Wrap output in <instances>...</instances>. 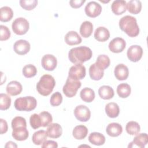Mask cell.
<instances>
[{"instance_id": "cell-10", "label": "cell", "mask_w": 148, "mask_h": 148, "mask_svg": "<svg viewBox=\"0 0 148 148\" xmlns=\"http://www.w3.org/2000/svg\"><path fill=\"white\" fill-rule=\"evenodd\" d=\"M84 11L87 16L94 18L101 14L102 12V7L101 5L97 2L91 1L86 5L84 8Z\"/></svg>"}, {"instance_id": "cell-39", "label": "cell", "mask_w": 148, "mask_h": 148, "mask_svg": "<svg viewBox=\"0 0 148 148\" xmlns=\"http://www.w3.org/2000/svg\"><path fill=\"white\" fill-rule=\"evenodd\" d=\"M20 6L22 8L26 10H33L38 4L36 0H21L19 2Z\"/></svg>"}, {"instance_id": "cell-25", "label": "cell", "mask_w": 148, "mask_h": 148, "mask_svg": "<svg viewBox=\"0 0 148 148\" xmlns=\"http://www.w3.org/2000/svg\"><path fill=\"white\" fill-rule=\"evenodd\" d=\"M99 97L103 99H110L114 95L113 89L109 86H102L98 89Z\"/></svg>"}, {"instance_id": "cell-44", "label": "cell", "mask_w": 148, "mask_h": 148, "mask_svg": "<svg viewBox=\"0 0 148 148\" xmlns=\"http://www.w3.org/2000/svg\"><path fill=\"white\" fill-rule=\"evenodd\" d=\"M85 2V0H71L69 1V4L72 8L77 9L80 8Z\"/></svg>"}, {"instance_id": "cell-15", "label": "cell", "mask_w": 148, "mask_h": 148, "mask_svg": "<svg viewBox=\"0 0 148 148\" xmlns=\"http://www.w3.org/2000/svg\"><path fill=\"white\" fill-rule=\"evenodd\" d=\"M148 142V136L146 133H141L137 135L134 138L132 142H131L128 147H133L137 146L139 147H145Z\"/></svg>"}, {"instance_id": "cell-27", "label": "cell", "mask_w": 148, "mask_h": 148, "mask_svg": "<svg viewBox=\"0 0 148 148\" xmlns=\"http://www.w3.org/2000/svg\"><path fill=\"white\" fill-rule=\"evenodd\" d=\"M93 31V25L89 21L82 23L80 27V34L83 38H87L91 36Z\"/></svg>"}, {"instance_id": "cell-3", "label": "cell", "mask_w": 148, "mask_h": 148, "mask_svg": "<svg viewBox=\"0 0 148 148\" xmlns=\"http://www.w3.org/2000/svg\"><path fill=\"white\" fill-rule=\"evenodd\" d=\"M56 85L54 77L50 75H43L36 84V90L39 94L43 96H48L53 91Z\"/></svg>"}, {"instance_id": "cell-38", "label": "cell", "mask_w": 148, "mask_h": 148, "mask_svg": "<svg viewBox=\"0 0 148 148\" xmlns=\"http://www.w3.org/2000/svg\"><path fill=\"white\" fill-rule=\"evenodd\" d=\"M39 117L41 120L42 127H46L49 126L53 121V118L50 113L46 111H43L40 112L39 114Z\"/></svg>"}, {"instance_id": "cell-30", "label": "cell", "mask_w": 148, "mask_h": 148, "mask_svg": "<svg viewBox=\"0 0 148 148\" xmlns=\"http://www.w3.org/2000/svg\"><path fill=\"white\" fill-rule=\"evenodd\" d=\"M126 8L130 13L136 14L141 11L142 3L138 0H131L127 2Z\"/></svg>"}, {"instance_id": "cell-19", "label": "cell", "mask_w": 148, "mask_h": 148, "mask_svg": "<svg viewBox=\"0 0 148 148\" xmlns=\"http://www.w3.org/2000/svg\"><path fill=\"white\" fill-rule=\"evenodd\" d=\"M82 41V39L81 37L77 32L74 31H69L65 36V42L69 46L80 44Z\"/></svg>"}, {"instance_id": "cell-45", "label": "cell", "mask_w": 148, "mask_h": 148, "mask_svg": "<svg viewBox=\"0 0 148 148\" xmlns=\"http://www.w3.org/2000/svg\"><path fill=\"white\" fill-rule=\"evenodd\" d=\"M42 148H46V147H53V148H57L58 147V144L56 142L53 140H45L43 144L42 145Z\"/></svg>"}, {"instance_id": "cell-42", "label": "cell", "mask_w": 148, "mask_h": 148, "mask_svg": "<svg viewBox=\"0 0 148 148\" xmlns=\"http://www.w3.org/2000/svg\"><path fill=\"white\" fill-rule=\"evenodd\" d=\"M29 123L31 127L34 129H37L42 127L41 120L39 114L34 113L30 116Z\"/></svg>"}, {"instance_id": "cell-47", "label": "cell", "mask_w": 148, "mask_h": 148, "mask_svg": "<svg viewBox=\"0 0 148 148\" xmlns=\"http://www.w3.org/2000/svg\"><path fill=\"white\" fill-rule=\"evenodd\" d=\"M5 147H17V146L14 142L12 141H9L6 143Z\"/></svg>"}, {"instance_id": "cell-46", "label": "cell", "mask_w": 148, "mask_h": 148, "mask_svg": "<svg viewBox=\"0 0 148 148\" xmlns=\"http://www.w3.org/2000/svg\"><path fill=\"white\" fill-rule=\"evenodd\" d=\"M0 121H1V134H3L8 131V123L3 119H1Z\"/></svg>"}, {"instance_id": "cell-34", "label": "cell", "mask_w": 148, "mask_h": 148, "mask_svg": "<svg viewBox=\"0 0 148 148\" xmlns=\"http://www.w3.org/2000/svg\"><path fill=\"white\" fill-rule=\"evenodd\" d=\"M110 61L109 57L105 54H101L98 56L96 62V65L101 70L104 71L110 65Z\"/></svg>"}, {"instance_id": "cell-6", "label": "cell", "mask_w": 148, "mask_h": 148, "mask_svg": "<svg viewBox=\"0 0 148 148\" xmlns=\"http://www.w3.org/2000/svg\"><path fill=\"white\" fill-rule=\"evenodd\" d=\"M12 28L14 33L18 35H23L28 31L29 24L25 18L18 17L13 21Z\"/></svg>"}, {"instance_id": "cell-8", "label": "cell", "mask_w": 148, "mask_h": 148, "mask_svg": "<svg viewBox=\"0 0 148 148\" xmlns=\"http://www.w3.org/2000/svg\"><path fill=\"white\" fill-rule=\"evenodd\" d=\"M86 74V68L82 64H75L72 66L69 71L68 76L75 80L83 79Z\"/></svg>"}, {"instance_id": "cell-5", "label": "cell", "mask_w": 148, "mask_h": 148, "mask_svg": "<svg viewBox=\"0 0 148 148\" xmlns=\"http://www.w3.org/2000/svg\"><path fill=\"white\" fill-rule=\"evenodd\" d=\"M81 85L82 83L79 80H75L68 76L62 88L63 92L67 97H73L76 94Z\"/></svg>"}, {"instance_id": "cell-9", "label": "cell", "mask_w": 148, "mask_h": 148, "mask_svg": "<svg viewBox=\"0 0 148 148\" xmlns=\"http://www.w3.org/2000/svg\"><path fill=\"white\" fill-rule=\"evenodd\" d=\"M128 58L132 62L139 61L143 55V49L139 45H132L127 50Z\"/></svg>"}, {"instance_id": "cell-23", "label": "cell", "mask_w": 148, "mask_h": 148, "mask_svg": "<svg viewBox=\"0 0 148 148\" xmlns=\"http://www.w3.org/2000/svg\"><path fill=\"white\" fill-rule=\"evenodd\" d=\"M88 134V129L84 125H79L76 126L72 132L73 136L77 139L82 140L84 139Z\"/></svg>"}, {"instance_id": "cell-35", "label": "cell", "mask_w": 148, "mask_h": 148, "mask_svg": "<svg viewBox=\"0 0 148 148\" xmlns=\"http://www.w3.org/2000/svg\"><path fill=\"white\" fill-rule=\"evenodd\" d=\"M125 130L127 132L131 135H137L140 130V125L139 124L134 121H131L127 123L125 126Z\"/></svg>"}, {"instance_id": "cell-28", "label": "cell", "mask_w": 148, "mask_h": 148, "mask_svg": "<svg viewBox=\"0 0 148 148\" xmlns=\"http://www.w3.org/2000/svg\"><path fill=\"white\" fill-rule=\"evenodd\" d=\"M104 75V71L99 69L94 63L89 68V75L92 80H99Z\"/></svg>"}, {"instance_id": "cell-16", "label": "cell", "mask_w": 148, "mask_h": 148, "mask_svg": "<svg viewBox=\"0 0 148 148\" xmlns=\"http://www.w3.org/2000/svg\"><path fill=\"white\" fill-rule=\"evenodd\" d=\"M46 133L49 138H58L62 133V127L58 123H51L47 128Z\"/></svg>"}, {"instance_id": "cell-41", "label": "cell", "mask_w": 148, "mask_h": 148, "mask_svg": "<svg viewBox=\"0 0 148 148\" xmlns=\"http://www.w3.org/2000/svg\"><path fill=\"white\" fill-rule=\"evenodd\" d=\"M62 101V96L60 92H56L53 94L50 99V103L53 106H59Z\"/></svg>"}, {"instance_id": "cell-22", "label": "cell", "mask_w": 148, "mask_h": 148, "mask_svg": "<svg viewBox=\"0 0 148 148\" xmlns=\"http://www.w3.org/2000/svg\"><path fill=\"white\" fill-rule=\"evenodd\" d=\"M12 135L15 140L18 141H23L26 140L28 138L29 133L27 127H21L13 129Z\"/></svg>"}, {"instance_id": "cell-33", "label": "cell", "mask_w": 148, "mask_h": 148, "mask_svg": "<svg viewBox=\"0 0 148 148\" xmlns=\"http://www.w3.org/2000/svg\"><path fill=\"white\" fill-rule=\"evenodd\" d=\"M131 91V87L127 83H121L117 87V93L122 98H125L130 96Z\"/></svg>"}, {"instance_id": "cell-20", "label": "cell", "mask_w": 148, "mask_h": 148, "mask_svg": "<svg viewBox=\"0 0 148 148\" xmlns=\"http://www.w3.org/2000/svg\"><path fill=\"white\" fill-rule=\"evenodd\" d=\"M107 134L112 137H117L120 135L123 132L122 126L117 123H111L106 127Z\"/></svg>"}, {"instance_id": "cell-29", "label": "cell", "mask_w": 148, "mask_h": 148, "mask_svg": "<svg viewBox=\"0 0 148 148\" xmlns=\"http://www.w3.org/2000/svg\"><path fill=\"white\" fill-rule=\"evenodd\" d=\"M80 97L84 102L90 103L94 99L95 92L92 89L88 87H85L81 90Z\"/></svg>"}, {"instance_id": "cell-1", "label": "cell", "mask_w": 148, "mask_h": 148, "mask_svg": "<svg viewBox=\"0 0 148 148\" xmlns=\"http://www.w3.org/2000/svg\"><path fill=\"white\" fill-rule=\"evenodd\" d=\"M92 56L91 50L86 46H79L71 49L68 53L69 61L75 64H82L91 59Z\"/></svg>"}, {"instance_id": "cell-40", "label": "cell", "mask_w": 148, "mask_h": 148, "mask_svg": "<svg viewBox=\"0 0 148 148\" xmlns=\"http://www.w3.org/2000/svg\"><path fill=\"white\" fill-rule=\"evenodd\" d=\"M12 128L13 129L18 127H27V123L25 119L21 116H16L13 119L12 121Z\"/></svg>"}, {"instance_id": "cell-21", "label": "cell", "mask_w": 148, "mask_h": 148, "mask_svg": "<svg viewBox=\"0 0 148 148\" xmlns=\"http://www.w3.org/2000/svg\"><path fill=\"white\" fill-rule=\"evenodd\" d=\"M94 38L99 42H105L110 38V32L109 30L104 27H98L94 35Z\"/></svg>"}, {"instance_id": "cell-18", "label": "cell", "mask_w": 148, "mask_h": 148, "mask_svg": "<svg viewBox=\"0 0 148 148\" xmlns=\"http://www.w3.org/2000/svg\"><path fill=\"white\" fill-rule=\"evenodd\" d=\"M127 2L124 0L114 1L111 5V9L112 12L116 15H121L124 13L126 10Z\"/></svg>"}, {"instance_id": "cell-4", "label": "cell", "mask_w": 148, "mask_h": 148, "mask_svg": "<svg viewBox=\"0 0 148 148\" xmlns=\"http://www.w3.org/2000/svg\"><path fill=\"white\" fill-rule=\"evenodd\" d=\"M36 105V99L31 96L18 98L14 103L15 109L18 111L30 112L35 109Z\"/></svg>"}, {"instance_id": "cell-14", "label": "cell", "mask_w": 148, "mask_h": 148, "mask_svg": "<svg viewBox=\"0 0 148 148\" xmlns=\"http://www.w3.org/2000/svg\"><path fill=\"white\" fill-rule=\"evenodd\" d=\"M114 73L116 78L119 80H126L129 75L128 67L123 64H118L114 68Z\"/></svg>"}, {"instance_id": "cell-2", "label": "cell", "mask_w": 148, "mask_h": 148, "mask_svg": "<svg viewBox=\"0 0 148 148\" xmlns=\"http://www.w3.org/2000/svg\"><path fill=\"white\" fill-rule=\"evenodd\" d=\"M120 28L130 37H136L139 34V28L136 19L131 16L127 15L119 20Z\"/></svg>"}, {"instance_id": "cell-43", "label": "cell", "mask_w": 148, "mask_h": 148, "mask_svg": "<svg viewBox=\"0 0 148 148\" xmlns=\"http://www.w3.org/2000/svg\"><path fill=\"white\" fill-rule=\"evenodd\" d=\"M0 30H1V36H0L1 41L8 40L10 38V34H11L9 28L6 26L1 25Z\"/></svg>"}, {"instance_id": "cell-31", "label": "cell", "mask_w": 148, "mask_h": 148, "mask_svg": "<svg viewBox=\"0 0 148 148\" xmlns=\"http://www.w3.org/2000/svg\"><path fill=\"white\" fill-rule=\"evenodd\" d=\"M47 135L46 131L44 130H39L34 133L32 136V142L36 145H41L46 140Z\"/></svg>"}, {"instance_id": "cell-17", "label": "cell", "mask_w": 148, "mask_h": 148, "mask_svg": "<svg viewBox=\"0 0 148 148\" xmlns=\"http://www.w3.org/2000/svg\"><path fill=\"white\" fill-rule=\"evenodd\" d=\"M23 90L21 83L17 81L10 82L6 88V91L8 94L12 96H16L20 94Z\"/></svg>"}, {"instance_id": "cell-32", "label": "cell", "mask_w": 148, "mask_h": 148, "mask_svg": "<svg viewBox=\"0 0 148 148\" xmlns=\"http://www.w3.org/2000/svg\"><path fill=\"white\" fill-rule=\"evenodd\" d=\"M13 16V12L9 6H3L0 9V20L2 22L10 21Z\"/></svg>"}, {"instance_id": "cell-26", "label": "cell", "mask_w": 148, "mask_h": 148, "mask_svg": "<svg viewBox=\"0 0 148 148\" xmlns=\"http://www.w3.org/2000/svg\"><path fill=\"white\" fill-rule=\"evenodd\" d=\"M105 136L99 132H92L88 136L89 142L96 146L103 145L105 142Z\"/></svg>"}, {"instance_id": "cell-37", "label": "cell", "mask_w": 148, "mask_h": 148, "mask_svg": "<svg viewBox=\"0 0 148 148\" xmlns=\"http://www.w3.org/2000/svg\"><path fill=\"white\" fill-rule=\"evenodd\" d=\"M10 97L6 94L1 93L0 94V109L1 110H7L10 108Z\"/></svg>"}, {"instance_id": "cell-24", "label": "cell", "mask_w": 148, "mask_h": 148, "mask_svg": "<svg viewBox=\"0 0 148 148\" xmlns=\"http://www.w3.org/2000/svg\"><path fill=\"white\" fill-rule=\"evenodd\" d=\"M105 112L109 117L116 118L120 113L119 106L114 102L108 103L105 106Z\"/></svg>"}, {"instance_id": "cell-12", "label": "cell", "mask_w": 148, "mask_h": 148, "mask_svg": "<svg viewBox=\"0 0 148 148\" xmlns=\"http://www.w3.org/2000/svg\"><path fill=\"white\" fill-rule=\"evenodd\" d=\"M41 64L43 68L45 70L52 71L57 66V60L54 56L52 54H46L42 58Z\"/></svg>"}, {"instance_id": "cell-7", "label": "cell", "mask_w": 148, "mask_h": 148, "mask_svg": "<svg viewBox=\"0 0 148 148\" xmlns=\"http://www.w3.org/2000/svg\"><path fill=\"white\" fill-rule=\"evenodd\" d=\"M74 115L77 120L82 122H86L90 119L91 112L88 107L83 105L77 106L74 110Z\"/></svg>"}, {"instance_id": "cell-11", "label": "cell", "mask_w": 148, "mask_h": 148, "mask_svg": "<svg viewBox=\"0 0 148 148\" xmlns=\"http://www.w3.org/2000/svg\"><path fill=\"white\" fill-rule=\"evenodd\" d=\"M126 42L124 39L120 37H117L113 39L109 43V49L110 51L114 53L122 52L125 48Z\"/></svg>"}, {"instance_id": "cell-13", "label": "cell", "mask_w": 148, "mask_h": 148, "mask_svg": "<svg viewBox=\"0 0 148 148\" xmlns=\"http://www.w3.org/2000/svg\"><path fill=\"white\" fill-rule=\"evenodd\" d=\"M31 46L29 43L23 39L17 40L14 45L13 49L16 53L18 55H25L30 50Z\"/></svg>"}, {"instance_id": "cell-36", "label": "cell", "mask_w": 148, "mask_h": 148, "mask_svg": "<svg viewBox=\"0 0 148 148\" xmlns=\"http://www.w3.org/2000/svg\"><path fill=\"white\" fill-rule=\"evenodd\" d=\"M36 68L32 64L25 65L23 68V74L27 78H31L36 75Z\"/></svg>"}]
</instances>
